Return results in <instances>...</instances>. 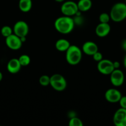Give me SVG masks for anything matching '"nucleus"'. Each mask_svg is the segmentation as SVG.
<instances>
[{
  "instance_id": "7ed1b4c3",
  "label": "nucleus",
  "mask_w": 126,
  "mask_h": 126,
  "mask_svg": "<svg viewBox=\"0 0 126 126\" xmlns=\"http://www.w3.org/2000/svg\"><path fill=\"white\" fill-rule=\"evenodd\" d=\"M82 50L75 45H70L65 51V60L70 65H77L81 62Z\"/></svg>"
},
{
  "instance_id": "c85d7f7f",
  "label": "nucleus",
  "mask_w": 126,
  "mask_h": 126,
  "mask_svg": "<svg viewBox=\"0 0 126 126\" xmlns=\"http://www.w3.org/2000/svg\"><path fill=\"white\" fill-rule=\"evenodd\" d=\"M54 1L57 2H64V1H65V0H54Z\"/></svg>"
},
{
  "instance_id": "6e6552de",
  "label": "nucleus",
  "mask_w": 126,
  "mask_h": 126,
  "mask_svg": "<svg viewBox=\"0 0 126 126\" xmlns=\"http://www.w3.org/2000/svg\"><path fill=\"white\" fill-rule=\"evenodd\" d=\"M5 42L7 47L13 50H17L21 49L23 44L21 38L14 33L6 37Z\"/></svg>"
},
{
  "instance_id": "6ab92c4d",
  "label": "nucleus",
  "mask_w": 126,
  "mask_h": 126,
  "mask_svg": "<svg viewBox=\"0 0 126 126\" xmlns=\"http://www.w3.org/2000/svg\"><path fill=\"white\" fill-rule=\"evenodd\" d=\"M13 33V29L11 27L8 25H5L1 28V34L3 37L5 38L6 37L9 36L11 34H12Z\"/></svg>"
},
{
  "instance_id": "f03ea898",
  "label": "nucleus",
  "mask_w": 126,
  "mask_h": 126,
  "mask_svg": "<svg viewBox=\"0 0 126 126\" xmlns=\"http://www.w3.org/2000/svg\"><path fill=\"white\" fill-rule=\"evenodd\" d=\"M111 19L114 22H121L126 18V4L119 2L114 4L110 11Z\"/></svg>"
},
{
  "instance_id": "393cba45",
  "label": "nucleus",
  "mask_w": 126,
  "mask_h": 126,
  "mask_svg": "<svg viewBox=\"0 0 126 126\" xmlns=\"http://www.w3.org/2000/svg\"><path fill=\"white\" fill-rule=\"evenodd\" d=\"M120 63L118 61L113 62V66L114 69H119L120 67Z\"/></svg>"
},
{
  "instance_id": "5701e85b",
  "label": "nucleus",
  "mask_w": 126,
  "mask_h": 126,
  "mask_svg": "<svg viewBox=\"0 0 126 126\" xmlns=\"http://www.w3.org/2000/svg\"><path fill=\"white\" fill-rule=\"evenodd\" d=\"M92 57H93V60H95V61L97 62L101 61L102 59H103V54H101V52H100L99 51L96 52V53H95V54L92 55Z\"/></svg>"
},
{
  "instance_id": "412c9836",
  "label": "nucleus",
  "mask_w": 126,
  "mask_h": 126,
  "mask_svg": "<svg viewBox=\"0 0 126 126\" xmlns=\"http://www.w3.org/2000/svg\"><path fill=\"white\" fill-rule=\"evenodd\" d=\"M39 82L41 86H44V87L49 86L50 84V76L46 75H42L40 78Z\"/></svg>"
},
{
  "instance_id": "aec40b11",
  "label": "nucleus",
  "mask_w": 126,
  "mask_h": 126,
  "mask_svg": "<svg viewBox=\"0 0 126 126\" xmlns=\"http://www.w3.org/2000/svg\"><path fill=\"white\" fill-rule=\"evenodd\" d=\"M69 126H83L84 124L80 118L77 117H72L69 121Z\"/></svg>"
},
{
  "instance_id": "c756f323",
  "label": "nucleus",
  "mask_w": 126,
  "mask_h": 126,
  "mask_svg": "<svg viewBox=\"0 0 126 126\" xmlns=\"http://www.w3.org/2000/svg\"><path fill=\"white\" fill-rule=\"evenodd\" d=\"M125 3H126V0H125Z\"/></svg>"
},
{
  "instance_id": "2eb2a0df",
  "label": "nucleus",
  "mask_w": 126,
  "mask_h": 126,
  "mask_svg": "<svg viewBox=\"0 0 126 126\" xmlns=\"http://www.w3.org/2000/svg\"><path fill=\"white\" fill-rule=\"evenodd\" d=\"M71 44L70 42L65 39H59L55 43V47L58 51L65 52Z\"/></svg>"
},
{
  "instance_id": "1a4fd4ad",
  "label": "nucleus",
  "mask_w": 126,
  "mask_h": 126,
  "mask_svg": "<svg viewBox=\"0 0 126 126\" xmlns=\"http://www.w3.org/2000/svg\"><path fill=\"white\" fill-rule=\"evenodd\" d=\"M125 79L124 74L122 70L119 69H114L110 74V81L112 86L115 87H120L124 84Z\"/></svg>"
},
{
  "instance_id": "bb28decb",
  "label": "nucleus",
  "mask_w": 126,
  "mask_h": 126,
  "mask_svg": "<svg viewBox=\"0 0 126 126\" xmlns=\"http://www.w3.org/2000/svg\"><path fill=\"white\" fill-rule=\"evenodd\" d=\"M123 63H124V66L125 68L126 69V55H125L124 58Z\"/></svg>"
},
{
  "instance_id": "4468645a",
  "label": "nucleus",
  "mask_w": 126,
  "mask_h": 126,
  "mask_svg": "<svg viewBox=\"0 0 126 126\" xmlns=\"http://www.w3.org/2000/svg\"><path fill=\"white\" fill-rule=\"evenodd\" d=\"M22 68L18 59L14 58L11 59L7 64V70L11 74H16L19 73Z\"/></svg>"
},
{
  "instance_id": "dca6fc26",
  "label": "nucleus",
  "mask_w": 126,
  "mask_h": 126,
  "mask_svg": "<svg viewBox=\"0 0 126 126\" xmlns=\"http://www.w3.org/2000/svg\"><path fill=\"white\" fill-rule=\"evenodd\" d=\"M77 4L79 11L80 12H86L89 11L92 6L91 0H79Z\"/></svg>"
},
{
  "instance_id": "ddd939ff",
  "label": "nucleus",
  "mask_w": 126,
  "mask_h": 126,
  "mask_svg": "<svg viewBox=\"0 0 126 126\" xmlns=\"http://www.w3.org/2000/svg\"><path fill=\"white\" fill-rule=\"evenodd\" d=\"M111 32V26L108 23H100L95 28V33L100 38L106 37Z\"/></svg>"
},
{
  "instance_id": "a878e982",
  "label": "nucleus",
  "mask_w": 126,
  "mask_h": 126,
  "mask_svg": "<svg viewBox=\"0 0 126 126\" xmlns=\"http://www.w3.org/2000/svg\"><path fill=\"white\" fill-rule=\"evenodd\" d=\"M121 46H122V48L123 49V50L126 52V39H124V40L122 42Z\"/></svg>"
},
{
  "instance_id": "20e7f679",
  "label": "nucleus",
  "mask_w": 126,
  "mask_h": 126,
  "mask_svg": "<svg viewBox=\"0 0 126 126\" xmlns=\"http://www.w3.org/2000/svg\"><path fill=\"white\" fill-rule=\"evenodd\" d=\"M50 85L52 88L58 92L64 91L67 87V81L65 78L60 74H54L50 76Z\"/></svg>"
},
{
  "instance_id": "f8f14e48",
  "label": "nucleus",
  "mask_w": 126,
  "mask_h": 126,
  "mask_svg": "<svg viewBox=\"0 0 126 126\" xmlns=\"http://www.w3.org/2000/svg\"><path fill=\"white\" fill-rule=\"evenodd\" d=\"M82 50V52H84L86 55L92 56L95 53L98 51V46L95 42L88 41L85 42L83 44Z\"/></svg>"
},
{
  "instance_id": "f257e3e1",
  "label": "nucleus",
  "mask_w": 126,
  "mask_h": 126,
  "mask_svg": "<svg viewBox=\"0 0 126 126\" xmlns=\"http://www.w3.org/2000/svg\"><path fill=\"white\" fill-rule=\"evenodd\" d=\"M54 26L58 33L63 34H67L73 31L75 27V22L72 17L63 16L56 18Z\"/></svg>"
},
{
  "instance_id": "b1692460",
  "label": "nucleus",
  "mask_w": 126,
  "mask_h": 126,
  "mask_svg": "<svg viewBox=\"0 0 126 126\" xmlns=\"http://www.w3.org/2000/svg\"><path fill=\"white\" fill-rule=\"evenodd\" d=\"M119 103L121 108L126 109V96H122L119 102Z\"/></svg>"
},
{
  "instance_id": "9d476101",
  "label": "nucleus",
  "mask_w": 126,
  "mask_h": 126,
  "mask_svg": "<svg viewBox=\"0 0 126 126\" xmlns=\"http://www.w3.org/2000/svg\"><path fill=\"white\" fill-rule=\"evenodd\" d=\"M122 94L118 89L115 88H110L105 92V97L107 102L111 103H119Z\"/></svg>"
},
{
  "instance_id": "4be33fe9",
  "label": "nucleus",
  "mask_w": 126,
  "mask_h": 126,
  "mask_svg": "<svg viewBox=\"0 0 126 126\" xmlns=\"http://www.w3.org/2000/svg\"><path fill=\"white\" fill-rule=\"evenodd\" d=\"M110 19V15L106 12H103L99 16V21L100 23H108Z\"/></svg>"
},
{
  "instance_id": "f3484780",
  "label": "nucleus",
  "mask_w": 126,
  "mask_h": 126,
  "mask_svg": "<svg viewBox=\"0 0 126 126\" xmlns=\"http://www.w3.org/2000/svg\"><path fill=\"white\" fill-rule=\"evenodd\" d=\"M32 7V0H19V8L22 12H29Z\"/></svg>"
},
{
  "instance_id": "423d86ee",
  "label": "nucleus",
  "mask_w": 126,
  "mask_h": 126,
  "mask_svg": "<svg viewBox=\"0 0 126 126\" xmlns=\"http://www.w3.org/2000/svg\"><path fill=\"white\" fill-rule=\"evenodd\" d=\"M97 69L99 72L104 75H110L114 71L113 62L108 59H102L97 64Z\"/></svg>"
},
{
  "instance_id": "9b49d317",
  "label": "nucleus",
  "mask_w": 126,
  "mask_h": 126,
  "mask_svg": "<svg viewBox=\"0 0 126 126\" xmlns=\"http://www.w3.org/2000/svg\"><path fill=\"white\" fill-rule=\"evenodd\" d=\"M114 124L116 126H126V109L120 108L116 111L113 116Z\"/></svg>"
},
{
  "instance_id": "0eeeda50",
  "label": "nucleus",
  "mask_w": 126,
  "mask_h": 126,
  "mask_svg": "<svg viewBox=\"0 0 126 126\" xmlns=\"http://www.w3.org/2000/svg\"><path fill=\"white\" fill-rule=\"evenodd\" d=\"M12 29L13 33L20 38L26 37L29 32L28 25L23 20H19L16 22Z\"/></svg>"
},
{
  "instance_id": "a211bd4d",
  "label": "nucleus",
  "mask_w": 126,
  "mask_h": 126,
  "mask_svg": "<svg viewBox=\"0 0 126 126\" xmlns=\"http://www.w3.org/2000/svg\"><path fill=\"white\" fill-rule=\"evenodd\" d=\"M18 59L22 66H27L30 63V57L27 54H22L19 57Z\"/></svg>"
},
{
  "instance_id": "cd10ccee",
  "label": "nucleus",
  "mask_w": 126,
  "mask_h": 126,
  "mask_svg": "<svg viewBox=\"0 0 126 126\" xmlns=\"http://www.w3.org/2000/svg\"><path fill=\"white\" fill-rule=\"evenodd\" d=\"M2 78H3V75H2V73H1V71H0V82H1V81H2Z\"/></svg>"
},
{
  "instance_id": "39448f33",
  "label": "nucleus",
  "mask_w": 126,
  "mask_h": 126,
  "mask_svg": "<svg viewBox=\"0 0 126 126\" xmlns=\"http://www.w3.org/2000/svg\"><path fill=\"white\" fill-rule=\"evenodd\" d=\"M61 11L63 16L72 17L75 16L79 11L76 2L72 1H64L62 4Z\"/></svg>"
}]
</instances>
